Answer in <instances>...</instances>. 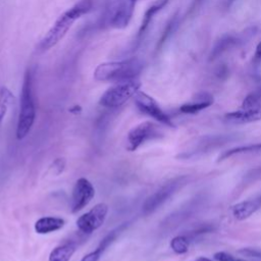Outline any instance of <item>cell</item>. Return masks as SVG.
Returning a JSON list of instances; mask_svg holds the SVG:
<instances>
[{
  "instance_id": "f546056e",
  "label": "cell",
  "mask_w": 261,
  "mask_h": 261,
  "mask_svg": "<svg viewBox=\"0 0 261 261\" xmlns=\"http://www.w3.org/2000/svg\"><path fill=\"white\" fill-rule=\"evenodd\" d=\"M256 93V95L259 97V98H261V88L257 91V92H255Z\"/></svg>"
},
{
  "instance_id": "2e32d148",
  "label": "cell",
  "mask_w": 261,
  "mask_h": 261,
  "mask_svg": "<svg viewBox=\"0 0 261 261\" xmlns=\"http://www.w3.org/2000/svg\"><path fill=\"white\" fill-rule=\"evenodd\" d=\"M118 232H119V229H114V230L110 231L106 237L103 238V240L99 243V245L97 246V248L94 251H92V252L88 253L87 255H85L80 261H98L100 259V257L102 256V254L104 253V251L116 239Z\"/></svg>"
},
{
  "instance_id": "9c48e42d",
  "label": "cell",
  "mask_w": 261,
  "mask_h": 261,
  "mask_svg": "<svg viewBox=\"0 0 261 261\" xmlns=\"http://www.w3.org/2000/svg\"><path fill=\"white\" fill-rule=\"evenodd\" d=\"M95 189L91 181L86 177H80L73 188L71 194V213H77L84 209L94 198Z\"/></svg>"
},
{
  "instance_id": "f1b7e54d",
  "label": "cell",
  "mask_w": 261,
  "mask_h": 261,
  "mask_svg": "<svg viewBox=\"0 0 261 261\" xmlns=\"http://www.w3.org/2000/svg\"><path fill=\"white\" fill-rule=\"evenodd\" d=\"M194 261H213V260H211L209 258H206V257H199L198 259H196Z\"/></svg>"
},
{
  "instance_id": "7a4b0ae2",
  "label": "cell",
  "mask_w": 261,
  "mask_h": 261,
  "mask_svg": "<svg viewBox=\"0 0 261 261\" xmlns=\"http://www.w3.org/2000/svg\"><path fill=\"white\" fill-rule=\"evenodd\" d=\"M143 69V63L138 58L100 63L94 70V79L99 82L121 83L136 80Z\"/></svg>"
},
{
  "instance_id": "e0dca14e",
  "label": "cell",
  "mask_w": 261,
  "mask_h": 261,
  "mask_svg": "<svg viewBox=\"0 0 261 261\" xmlns=\"http://www.w3.org/2000/svg\"><path fill=\"white\" fill-rule=\"evenodd\" d=\"M168 3V0H158L156 3H154L153 5H151L145 12L144 16H143V20H142V23L139 28V31H138V35H137V38L138 40L142 38V36L146 33V31L148 30L153 17L156 15L157 12H159L166 4Z\"/></svg>"
},
{
  "instance_id": "ac0fdd59",
  "label": "cell",
  "mask_w": 261,
  "mask_h": 261,
  "mask_svg": "<svg viewBox=\"0 0 261 261\" xmlns=\"http://www.w3.org/2000/svg\"><path fill=\"white\" fill-rule=\"evenodd\" d=\"M239 37L234 35H224L222 38H220L214 47L212 48L210 59H215L219 55H221L224 51H226L228 48L234 46L239 42Z\"/></svg>"
},
{
  "instance_id": "30bf717a",
  "label": "cell",
  "mask_w": 261,
  "mask_h": 261,
  "mask_svg": "<svg viewBox=\"0 0 261 261\" xmlns=\"http://www.w3.org/2000/svg\"><path fill=\"white\" fill-rule=\"evenodd\" d=\"M138 1L139 0H121L112 14L110 25L114 29H125L133 17L135 6Z\"/></svg>"
},
{
  "instance_id": "1f68e13d",
  "label": "cell",
  "mask_w": 261,
  "mask_h": 261,
  "mask_svg": "<svg viewBox=\"0 0 261 261\" xmlns=\"http://www.w3.org/2000/svg\"><path fill=\"white\" fill-rule=\"evenodd\" d=\"M236 261H247V260H245V259H237L236 258Z\"/></svg>"
},
{
  "instance_id": "4316f807",
  "label": "cell",
  "mask_w": 261,
  "mask_h": 261,
  "mask_svg": "<svg viewBox=\"0 0 261 261\" xmlns=\"http://www.w3.org/2000/svg\"><path fill=\"white\" fill-rule=\"evenodd\" d=\"M203 1H204V0H193L192 5H191V8H190V12H192L193 10L196 9V7H198L199 5H201Z\"/></svg>"
},
{
  "instance_id": "277c9868",
  "label": "cell",
  "mask_w": 261,
  "mask_h": 261,
  "mask_svg": "<svg viewBox=\"0 0 261 261\" xmlns=\"http://www.w3.org/2000/svg\"><path fill=\"white\" fill-rule=\"evenodd\" d=\"M141 82L139 79L116 83L108 88L100 97L99 104L105 108H117L133 98L140 91Z\"/></svg>"
},
{
  "instance_id": "8fae6325",
  "label": "cell",
  "mask_w": 261,
  "mask_h": 261,
  "mask_svg": "<svg viewBox=\"0 0 261 261\" xmlns=\"http://www.w3.org/2000/svg\"><path fill=\"white\" fill-rule=\"evenodd\" d=\"M225 120L230 123H249L261 120V104L255 107L242 108L225 114Z\"/></svg>"
},
{
  "instance_id": "44dd1931",
  "label": "cell",
  "mask_w": 261,
  "mask_h": 261,
  "mask_svg": "<svg viewBox=\"0 0 261 261\" xmlns=\"http://www.w3.org/2000/svg\"><path fill=\"white\" fill-rule=\"evenodd\" d=\"M190 240L188 237L185 236H176L170 242L171 250L176 254H185L189 250Z\"/></svg>"
},
{
  "instance_id": "7c38bea8",
  "label": "cell",
  "mask_w": 261,
  "mask_h": 261,
  "mask_svg": "<svg viewBox=\"0 0 261 261\" xmlns=\"http://www.w3.org/2000/svg\"><path fill=\"white\" fill-rule=\"evenodd\" d=\"M261 208V194L236 204L232 207V215L237 220H245Z\"/></svg>"
},
{
  "instance_id": "8992f818",
  "label": "cell",
  "mask_w": 261,
  "mask_h": 261,
  "mask_svg": "<svg viewBox=\"0 0 261 261\" xmlns=\"http://www.w3.org/2000/svg\"><path fill=\"white\" fill-rule=\"evenodd\" d=\"M161 136L162 132L157 124L148 120L143 121L128 130L126 137V150L129 152H134L145 142L160 138Z\"/></svg>"
},
{
  "instance_id": "d6986e66",
  "label": "cell",
  "mask_w": 261,
  "mask_h": 261,
  "mask_svg": "<svg viewBox=\"0 0 261 261\" xmlns=\"http://www.w3.org/2000/svg\"><path fill=\"white\" fill-rule=\"evenodd\" d=\"M255 152H261V143H256V144H250L246 146H239L231 148L229 150L223 151L219 156H218V161H222L227 159L228 157H231L236 154H243V153H255Z\"/></svg>"
},
{
  "instance_id": "ffe728a7",
  "label": "cell",
  "mask_w": 261,
  "mask_h": 261,
  "mask_svg": "<svg viewBox=\"0 0 261 261\" xmlns=\"http://www.w3.org/2000/svg\"><path fill=\"white\" fill-rule=\"evenodd\" d=\"M14 97L12 93L7 89L6 87H2L0 89V123L2 122L8 107L10 106L11 103H13Z\"/></svg>"
},
{
  "instance_id": "6da1fadb",
  "label": "cell",
  "mask_w": 261,
  "mask_h": 261,
  "mask_svg": "<svg viewBox=\"0 0 261 261\" xmlns=\"http://www.w3.org/2000/svg\"><path fill=\"white\" fill-rule=\"evenodd\" d=\"M92 5V0H80L77 3L61 13L42 38L39 45L40 49L42 51H47L57 45L67 34L72 24L91 10Z\"/></svg>"
},
{
  "instance_id": "52a82bcc",
  "label": "cell",
  "mask_w": 261,
  "mask_h": 261,
  "mask_svg": "<svg viewBox=\"0 0 261 261\" xmlns=\"http://www.w3.org/2000/svg\"><path fill=\"white\" fill-rule=\"evenodd\" d=\"M134 100H135L136 106L141 112L149 115L150 117L154 118L155 120H157L158 122L166 126H170V127L174 126L169 116L161 109L158 103L145 92L138 91L137 94L134 96Z\"/></svg>"
},
{
  "instance_id": "603a6c76",
  "label": "cell",
  "mask_w": 261,
  "mask_h": 261,
  "mask_svg": "<svg viewBox=\"0 0 261 261\" xmlns=\"http://www.w3.org/2000/svg\"><path fill=\"white\" fill-rule=\"evenodd\" d=\"M238 253L244 257L254 259L256 261H261V250L254 248H243L238 251Z\"/></svg>"
},
{
  "instance_id": "3957f363",
  "label": "cell",
  "mask_w": 261,
  "mask_h": 261,
  "mask_svg": "<svg viewBox=\"0 0 261 261\" xmlns=\"http://www.w3.org/2000/svg\"><path fill=\"white\" fill-rule=\"evenodd\" d=\"M36 119V104L33 91V75L30 69H27L20 93L19 113L16 124V139L22 140L30 133Z\"/></svg>"
},
{
  "instance_id": "d4e9b609",
  "label": "cell",
  "mask_w": 261,
  "mask_h": 261,
  "mask_svg": "<svg viewBox=\"0 0 261 261\" xmlns=\"http://www.w3.org/2000/svg\"><path fill=\"white\" fill-rule=\"evenodd\" d=\"M213 257L215 261H236V258L226 252H217Z\"/></svg>"
},
{
  "instance_id": "5bb4252c",
  "label": "cell",
  "mask_w": 261,
  "mask_h": 261,
  "mask_svg": "<svg viewBox=\"0 0 261 261\" xmlns=\"http://www.w3.org/2000/svg\"><path fill=\"white\" fill-rule=\"evenodd\" d=\"M213 96L210 95L209 93H201L198 94L193 101L182 104L179 108V110L182 113H188V114H194L198 113L199 111L209 107L210 105L213 104Z\"/></svg>"
},
{
  "instance_id": "4fadbf2b",
  "label": "cell",
  "mask_w": 261,
  "mask_h": 261,
  "mask_svg": "<svg viewBox=\"0 0 261 261\" xmlns=\"http://www.w3.org/2000/svg\"><path fill=\"white\" fill-rule=\"evenodd\" d=\"M65 224V220L56 216H44L39 218L34 225L35 231L39 234H48L61 229Z\"/></svg>"
},
{
  "instance_id": "ba28073f",
  "label": "cell",
  "mask_w": 261,
  "mask_h": 261,
  "mask_svg": "<svg viewBox=\"0 0 261 261\" xmlns=\"http://www.w3.org/2000/svg\"><path fill=\"white\" fill-rule=\"evenodd\" d=\"M108 214V206L105 203H98L88 212L82 214L75 221L77 228L84 233H92L104 223Z\"/></svg>"
},
{
  "instance_id": "7402d4cb",
  "label": "cell",
  "mask_w": 261,
  "mask_h": 261,
  "mask_svg": "<svg viewBox=\"0 0 261 261\" xmlns=\"http://www.w3.org/2000/svg\"><path fill=\"white\" fill-rule=\"evenodd\" d=\"M177 23H178V15H177V13H175L169 19V21L167 22V24H166V27H165V29H164V31H163L160 39H159V42H158V45H157V49H160L163 46V44L166 42V40L170 37L172 32L175 30Z\"/></svg>"
},
{
  "instance_id": "83f0119b",
  "label": "cell",
  "mask_w": 261,
  "mask_h": 261,
  "mask_svg": "<svg viewBox=\"0 0 261 261\" xmlns=\"http://www.w3.org/2000/svg\"><path fill=\"white\" fill-rule=\"evenodd\" d=\"M81 111H82V108H81V106H79V105H74L72 108L69 109V112H71V113H73V114H77V113H80Z\"/></svg>"
},
{
  "instance_id": "484cf974",
  "label": "cell",
  "mask_w": 261,
  "mask_h": 261,
  "mask_svg": "<svg viewBox=\"0 0 261 261\" xmlns=\"http://www.w3.org/2000/svg\"><path fill=\"white\" fill-rule=\"evenodd\" d=\"M254 59L256 61H261V41L258 43L256 50H255V54H254Z\"/></svg>"
},
{
  "instance_id": "9a60e30c",
  "label": "cell",
  "mask_w": 261,
  "mask_h": 261,
  "mask_svg": "<svg viewBox=\"0 0 261 261\" xmlns=\"http://www.w3.org/2000/svg\"><path fill=\"white\" fill-rule=\"evenodd\" d=\"M76 250V245L66 242L55 247L49 254L48 261H69Z\"/></svg>"
},
{
  "instance_id": "4dcf8cb0",
  "label": "cell",
  "mask_w": 261,
  "mask_h": 261,
  "mask_svg": "<svg viewBox=\"0 0 261 261\" xmlns=\"http://www.w3.org/2000/svg\"><path fill=\"white\" fill-rule=\"evenodd\" d=\"M234 1H236V0H226V5L229 6V5H230L232 2H234Z\"/></svg>"
},
{
  "instance_id": "cb8c5ba5",
  "label": "cell",
  "mask_w": 261,
  "mask_h": 261,
  "mask_svg": "<svg viewBox=\"0 0 261 261\" xmlns=\"http://www.w3.org/2000/svg\"><path fill=\"white\" fill-rule=\"evenodd\" d=\"M65 164H66V162H65L64 158H57L52 162L51 166L49 167V170L51 171V173L53 175H59L60 173L63 172V170L65 168Z\"/></svg>"
},
{
  "instance_id": "5b68a950",
  "label": "cell",
  "mask_w": 261,
  "mask_h": 261,
  "mask_svg": "<svg viewBox=\"0 0 261 261\" xmlns=\"http://www.w3.org/2000/svg\"><path fill=\"white\" fill-rule=\"evenodd\" d=\"M187 176H177L175 178L170 179L166 184H164L161 188H159L155 193L149 196L143 206L142 211L144 215H149L156 211L161 205H163L172 195L176 193L178 189H180L187 182Z\"/></svg>"
}]
</instances>
